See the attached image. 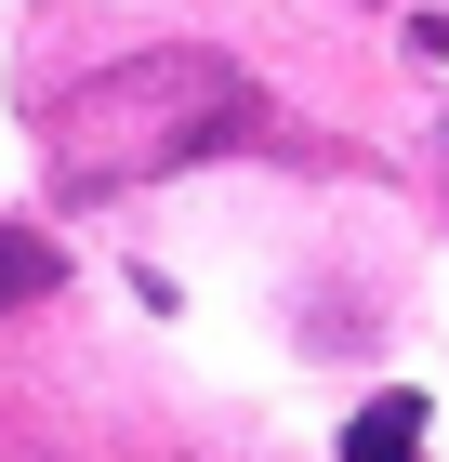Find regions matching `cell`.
<instances>
[{"label":"cell","instance_id":"cell-3","mask_svg":"<svg viewBox=\"0 0 449 462\" xmlns=\"http://www.w3.org/2000/svg\"><path fill=\"white\" fill-rule=\"evenodd\" d=\"M53 278H67V264H53V238H40V225H0V318H14V304H40Z\"/></svg>","mask_w":449,"mask_h":462},{"label":"cell","instance_id":"cell-2","mask_svg":"<svg viewBox=\"0 0 449 462\" xmlns=\"http://www.w3.org/2000/svg\"><path fill=\"white\" fill-rule=\"evenodd\" d=\"M344 462H423V396H410V383L370 396V410L344 423Z\"/></svg>","mask_w":449,"mask_h":462},{"label":"cell","instance_id":"cell-1","mask_svg":"<svg viewBox=\"0 0 449 462\" xmlns=\"http://www.w3.org/2000/svg\"><path fill=\"white\" fill-rule=\"evenodd\" d=\"M239 133H251V93L211 53H133V67H106L53 119L80 199H106V185H133V172H185V159H211V145H239Z\"/></svg>","mask_w":449,"mask_h":462}]
</instances>
